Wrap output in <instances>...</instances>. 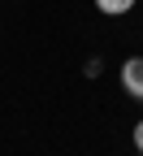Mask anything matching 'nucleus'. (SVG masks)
Wrapping results in <instances>:
<instances>
[{"label":"nucleus","instance_id":"3","mask_svg":"<svg viewBox=\"0 0 143 156\" xmlns=\"http://www.w3.org/2000/svg\"><path fill=\"white\" fill-rule=\"evenodd\" d=\"M134 147H139V152H143V122H139V126H134Z\"/></svg>","mask_w":143,"mask_h":156},{"label":"nucleus","instance_id":"4","mask_svg":"<svg viewBox=\"0 0 143 156\" xmlns=\"http://www.w3.org/2000/svg\"><path fill=\"white\" fill-rule=\"evenodd\" d=\"M139 104H143V100H139Z\"/></svg>","mask_w":143,"mask_h":156},{"label":"nucleus","instance_id":"1","mask_svg":"<svg viewBox=\"0 0 143 156\" xmlns=\"http://www.w3.org/2000/svg\"><path fill=\"white\" fill-rule=\"evenodd\" d=\"M121 87H126L134 100H143V56H130L121 65Z\"/></svg>","mask_w":143,"mask_h":156},{"label":"nucleus","instance_id":"2","mask_svg":"<svg viewBox=\"0 0 143 156\" xmlns=\"http://www.w3.org/2000/svg\"><path fill=\"white\" fill-rule=\"evenodd\" d=\"M95 9H100V13H109V17H121V13H130V9H134V0H95Z\"/></svg>","mask_w":143,"mask_h":156}]
</instances>
